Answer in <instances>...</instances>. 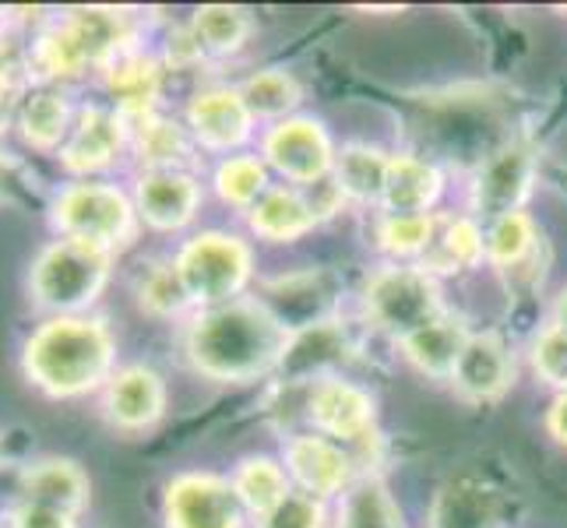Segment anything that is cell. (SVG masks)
Wrapping results in <instances>:
<instances>
[{"label": "cell", "mask_w": 567, "mask_h": 528, "mask_svg": "<svg viewBox=\"0 0 567 528\" xmlns=\"http://www.w3.org/2000/svg\"><path fill=\"white\" fill-rule=\"evenodd\" d=\"M292 331L261 300H229L205 307L187 324L184 349L198 374L226 384H247L279 374Z\"/></svg>", "instance_id": "1"}, {"label": "cell", "mask_w": 567, "mask_h": 528, "mask_svg": "<svg viewBox=\"0 0 567 528\" xmlns=\"http://www.w3.org/2000/svg\"><path fill=\"white\" fill-rule=\"evenodd\" d=\"M116 342L103 318H47L22 349L25 377L50 398H82L113 377Z\"/></svg>", "instance_id": "2"}, {"label": "cell", "mask_w": 567, "mask_h": 528, "mask_svg": "<svg viewBox=\"0 0 567 528\" xmlns=\"http://www.w3.org/2000/svg\"><path fill=\"white\" fill-rule=\"evenodd\" d=\"M113 253L78 244V240H53L35 253L29 268V292L39 310H50L53 318H74L100 300L110 282Z\"/></svg>", "instance_id": "3"}, {"label": "cell", "mask_w": 567, "mask_h": 528, "mask_svg": "<svg viewBox=\"0 0 567 528\" xmlns=\"http://www.w3.org/2000/svg\"><path fill=\"white\" fill-rule=\"evenodd\" d=\"M50 222L64 240H78L116 253L134 237L138 208H134V201L121 187L100 180H78L53 198Z\"/></svg>", "instance_id": "4"}, {"label": "cell", "mask_w": 567, "mask_h": 528, "mask_svg": "<svg viewBox=\"0 0 567 528\" xmlns=\"http://www.w3.org/2000/svg\"><path fill=\"white\" fill-rule=\"evenodd\" d=\"M173 265L181 271L190 303L219 307L229 300H240L254 271V253L233 232L205 229L177 250Z\"/></svg>", "instance_id": "5"}, {"label": "cell", "mask_w": 567, "mask_h": 528, "mask_svg": "<svg viewBox=\"0 0 567 528\" xmlns=\"http://www.w3.org/2000/svg\"><path fill=\"white\" fill-rule=\"evenodd\" d=\"M367 318L399 342L444 314L441 289L420 265H384L363 286Z\"/></svg>", "instance_id": "6"}, {"label": "cell", "mask_w": 567, "mask_h": 528, "mask_svg": "<svg viewBox=\"0 0 567 528\" xmlns=\"http://www.w3.org/2000/svg\"><path fill=\"white\" fill-rule=\"evenodd\" d=\"M261 155L268 169H276L297 187L318 184L336 169V148H331L328 131L310 116H289V121L271 124L261 138Z\"/></svg>", "instance_id": "7"}, {"label": "cell", "mask_w": 567, "mask_h": 528, "mask_svg": "<svg viewBox=\"0 0 567 528\" xmlns=\"http://www.w3.org/2000/svg\"><path fill=\"white\" fill-rule=\"evenodd\" d=\"M163 518L166 528H240L244 504L229 479L212 473H184L166 486Z\"/></svg>", "instance_id": "8"}, {"label": "cell", "mask_w": 567, "mask_h": 528, "mask_svg": "<svg viewBox=\"0 0 567 528\" xmlns=\"http://www.w3.org/2000/svg\"><path fill=\"white\" fill-rule=\"evenodd\" d=\"M536 180V152L525 142L501 145L491 159L480 163L473 176V208L480 219H504V215L522 211Z\"/></svg>", "instance_id": "9"}, {"label": "cell", "mask_w": 567, "mask_h": 528, "mask_svg": "<svg viewBox=\"0 0 567 528\" xmlns=\"http://www.w3.org/2000/svg\"><path fill=\"white\" fill-rule=\"evenodd\" d=\"M131 148V124L113 106H85L61 148V163L74 176H92L121 159Z\"/></svg>", "instance_id": "10"}, {"label": "cell", "mask_w": 567, "mask_h": 528, "mask_svg": "<svg viewBox=\"0 0 567 528\" xmlns=\"http://www.w3.org/2000/svg\"><path fill=\"white\" fill-rule=\"evenodd\" d=\"M307 413L324 437H336L346 447L374 441V398L349 381L324 377L310 384Z\"/></svg>", "instance_id": "11"}, {"label": "cell", "mask_w": 567, "mask_h": 528, "mask_svg": "<svg viewBox=\"0 0 567 528\" xmlns=\"http://www.w3.org/2000/svg\"><path fill=\"white\" fill-rule=\"evenodd\" d=\"M166 413V384L152 366L131 363L106 381L103 416L121 434H145Z\"/></svg>", "instance_id": "12"}, {"label": "cell", "mask_w": 567, "mask_h": 528, "mask_svg": "<svg viewBox=\"0 0 567 528\" xmlns=\"http://www.w3.org/2000/svg\"><path fill=\"white\" fill-rule=\"evenodd\" d=\"M286 473L310 497H336L357 483V458L324 434H300L286 444Z\"/></svg>", "instance_id": "13"}, {"label": "cell", "mask_w": 567, "mask_h": 528, "mask_svg": "<svg viewBox=\"0 0 567 528\" xmlns=\"http://www.w3.org/2000/svg\"><path fill=\"white\" fill-rule=\"evenodd\" d=\"M349 356H353L349 331L336 318H324L292 331L279 363V377L286 384H318L331 377V370L349 363Z\"/></svg>", "instance_id": "14"}, {"label": "cell", "mask_w": 567, "mask_h": 528, "mask_svg": "<svg viewBox=\"0 0 567 528\" xmlns=\"http://www.w3.org/2000/svg\"><path fill=\"white\" fill-rule=\"evenodd\" d=\"M447 381L465 402H494L515 384V356L497 331H473Z\"/></svg>", "instance_id": "15"}, {"label": "cell", "mask_w": 567, "mask_h": 528, "mask_svg": "<svg viewBox=\"0 0 567 528\" xmlns=\"http://www.w3.org/2000/svg\"><path fill=\"white\" fill-rule=\"evenodd\" d=\"M254 116L244 103L240 89L212 85L202 89L187 106L190 138L208 152H233L250 138Z\"/></svg>", "instance_id": "16"}, {"label": "cell", "mask_w": 567, "mask_h": 528, "mask_svg": "<svg viewBox=\"0 0 567 528\" xmlns=\"http://www.w3.org/2000/svg\"><path fill=\"white\" fill-rule=\"evenodd\" d=\"M134 208L159 232L184 229L202 208V184L187 169H145L134 184Z\"/></svg>", "instance_id": "17"}, {"label": "cell", "mask_w": 567, "mask_h": 528, "mask_svg": "<svg viewBox=\"0 0 567 528\" xmlns=\"http://www.w3.org/2000/svg\"><path fill=\"white\" fill-rule=\"evenodd\" d=\"M85 68L106 71L116 56L134 50V18L124 8H71L61 14Z\"/></svg>", "instance_id": "18"}, {"label": "cell", "mask_w": 567, "mask_h": 528, "mask_svg": "<svg viewBox=\"0 0 567 528\" xmlns=\"http://www.w3.org/2000/svg\"><path fill=\"white\" fill-rule=\"evenodd\" d=\"M163 71H166V64L159 56L145 53L142 46L116 56V61L103 71L106 92L113 95V110L124 113L127 121H142V116L155 113L159 95H163Z\"/></svg>", "instance_id": "19"}, {"label": "cell", "mask_w": 567, "mask_h": 528, "mask_svg": "<svg viewBox=\"0 0 567 528\" xmlns=\"http://www.w3.org/2000/svg\"><path fill=\"white\" fill-rule=\"evenodd\" d=\"M14 121L25 145H32L35 152H56L64 148L78 116L71 110V95L61 85H35L22 95Z\"/></svg>", "instance_id": "20"}, {"label": "cell", "mask_w": 567, "mask_h": 528, "mask_svg": "<svg viewBox=\"0 0 567 528\" xmlns=\"http://www.w3.org/2000/svg\"><path fill=\"white\" fill-rule=\"evenodd\" d=\"M89 476L71 458H43L22 473V500L56 507V511L71 518H78L89 507Z\"/></svg>", "instance_id": "21"}, {"label": "cell", "mask_w": 567, "mask_h": 528, "mask_svg": "<svg viewBox=\"0 0 567 528\" xmlns=\"http://www.w3.org/2000/svg\"><path fill=\"white\" fill-rule=\"evenodd\" d=\"M430 528H501V497L473 476L447 479L434 497Z\"/></svg>", "instance_id": "22"}, {"label": "cell", "mask_w": 567, "mask_h": 528, "mask_svg": "<svg viewBox=\"0 0 567 528\" xmlns=\"http://www.w3.org/2000/svg\"><path fill=\"white\" fill-rule=\"evenodd\" d=\"M444 190L441 169L420 159V155H391L384 180V208L388 215H430Z\"/></svg>", "instance_id": "23"}, {"label": "cell", "mask_w": 567, "mask_h": 528, "mask_svg": "<svg viewBox=\"0 0 567 528\" xmlns=\"http://www.w3.org/2000/svg\"><path fill=\"white\" fill-rule=\"evenodd\" d=\"M468 335H473V331L465 328L462 318L441 314L437 321H430L420 331H413V335H405L402 339V352H405V360L420 370V374L452 377Z\"/></svg>", "instance_id": "24"}, {"label": "cell", "mask_w": 567, "mask_h": 528, "mask_svg": "<svg viewBox=\"0 0 567 528\" xmlns=\"http://www.w3.org/2000/svg\"><path fill=\"white\" fill-rule=\"evenodd\" d=\"M486 258V232L476 219H441L430 247L420 253V268L430 276H452V271L476 268Z\"/></svg>", "instance_id": "25"}, {"label": "cell", "mask_w": 567, "mask_h": 528, "mask_svg": "<svg viewBox=\"0 0 567 528\" xmlns=\"http://www.w3.org/2000/svg\"><path fill=\"white\" fill-rule=\"evenodd\" d=\"M247 219L250 229L271 244H292L318 226V215L310 211L300 187H268L265 198L247 211Z\"/></svg>", "instance_id": "26"}, {"label": "cell", "mask_w": 567, "mask_h": 528, "mask_svg": "<svg viewBox=\"0 0 567 528\" xmlns=\"http://www.w3.org/2000/svg\"><path fill=\"white\" fill-rule=\"evenodd\" d=\"M131 124V152L145 163V169H184L190 155V131L169 121L159 110Z\"/></svg>", "instance_id": "27"}, {"label": "cell", "mask_w": 567, "mask_h": 528, "mask_svg": "<svg viewBox=\"0 0 567 528\" xmlns=\"http://www.w3.org/2000/svg\"><path fill=\"white\" fill-rule=\"evenodd\" d=\"M539 247L543 232L529 211H512L486 229V261L497 265L501 271H512V276H522L525 268L536 265Z\"/></svg>", "instance_id": "28"}, {"label": "cell", "mask_w": 567, "mask_h": 528, "mask_svg": "<svg viewBox=\"0 0 567 528\" xmlns=\"http://www.w3.org/2000/svg\"><path fill=\"white\" fill-rule=\"evenodd\" d=\"M388 163L391 155H384L374 145H346L336 155V184L349 201L360 205H381L384 201V180H388Z\"/></svg>", "instance_id": "29"}, {"label": "cell", "mask_w": 567, "mask_h": 528, "mask_svg": "<svg viewBox=\"0 0 567 528\" xmlns=\"http://www.w3.org/2000/svg\"><path fill=\"white\" fill-rule=\"evenodd\" d=\"M233 490H237L244 511H250L254 518H261L292 494L289 490V473L271 458H247L240 462V468L233 473Z\"/></svg>", "instance_id": "30"}, {"label": "cell", "mask_w": 567, "mask_h": 528, "mask_svg": "<svg viewBox=\"0 0 567 528\" xmlns=\"http://www.w3.org/2000/svg\"><path fill=\"white\" fill-rule=\"evenodd\" d=\"M240 95L250 110L254 121H289V113L303 103V89L300 82L282 68H265L258 74H250L240 85Z\"/></svg>", "instance_id": "31"}, {"label": "cell", "mask_w": 567, "mask_h": 528, "mask_svg": "<svg viewBox=\"0 0 567 528\" xmlns=\"http://www.w3.org/2000/svg\"><path fill=\"white\" fill-rule=\"evenodd\" d=\"M190 32L202 43L205 53L215 56H229L244 50V43L254 32V18L244 8H229V4H205L194 11L190 18Z\"/></svg>", "instance_id": "32"}, {"label": "cell", "mask_w": 567, "mask_h": 528, "mask_svg": "<svg viewBox=\"0 0 567 528\" xmlns=\"http://www.w3.org/2000/svg\"><path fill=\"white\" fill-rule=\"evenodd\" d=\"M336 528H402V515L378 476H363L346 490Z\"/></svg>", "instance_id": "33"}, {"label": "cell", "mask_w": 567, "mask_h": 528, "mask_svg": "<svg viewBox=\"0 0 567 528\" xmlns=\"http://www.w3.org/2000/svg\"><path fill=\"white\" fill-rule=\"evenodd\" d=\"M212 184L226 205L250 211L268 194V166L258 155H229V159H223L219 169H215Z\"/></svg>", "instance_id": "34"}, {"label": "cell", "mask_w": 567, "mask_h": 528, "mask_svg": "<svg viewBox=\"0 0 567 528\" xmlns=\"http://www.w3.org/2000/svg\"><path fill=\"white\" fill-rule=\"evenodd\" d=\"M134 292H138L142 310H148L152 318H177L181 310L190 303L184 279L173 261H152L142 268L138 282H134Z\"/></svg>", "instance_id": "35"}, {"label": "cell", "mask_w": 567, "mask_h": 528, "mask_svg": "<svg viewBox=\"0 0 567 528\" xmlns=\"http://www.w3.org/2000/svg\"><path fill=\"white\" fill-rule=\"evenodd\" d=\"M437 229V215H384L378 240L395 258H420Z\"/></svg>", "instance_id": "36"}, {"label": "cell", "mask_w": 567, "mask_h": 528, "mask_svg": "<svg viewBox=\"0 0 567 528\" xmlns=\"http://www.w3.org/2000/svg\"><path fill=\"white\" fill-rule=\"evenodd\" d=\"M533 366L539 381L567 391V331L554 324L539 331V339L533 342Z\"/></svg>", "instance_id": "37"}, {"label": "cell", "mask_w": 567, "mask_h": 528, "mask_svg": "<svg viewBox=\"0 0 567 528\" xmlns=\"http://www.w3.org/2000/svg\"><path fill=\"white\" fill-rule=\"evenodd\" d=\"M321 525H324V507L318 504V497L297 494V490H292L276 511L258 518V528H321Z\"/></svg>", "instance_id": "38"}, {"label": "cell", "mask_w": 567, "mask_h": 528, "mask_svg": "<svg viewBox=\"0 0 567 528\" xmlns=\"http://www.w3.org/2000/svg\"><path fill=\"white\" fill-rule=\"evenodd\" d=\"M8 528H74V518L56 511V507H43V504H29L22 500L11 511Z\"/></svg>", "instance_id": "39"}, {"label": "cell", "mask_w": 567, "mask_h": 528, "mask_svg": "<svg viewBox=\"0 0 567 528\" xmlns=\"http://www.w3.org/2000/svg\"><path fill=\"white\" fill-rule=\"evenodd\" d=\"M22 74H18V64L11 56L0 61V131H4L14 116H18V106H22Z\"/></svg>", "instance_id": "40"}, {"label": "cell", "mask_w": 567, "mask_h": 528, "mask_svg": "<svg viewBox=\"0 0 567 528\" xmlns=\"http://www.w3.org/2000/svg\"><path fill=\"white\" fill-rule=\"evenodd\" d=\"M300 190H303V198H307L310 211L318 215V222H321V219H331V215L342 211V205L349 201L346 194H342V187L336 184V176H324V180L310 184V187H300Z\"/></svg>", "instance_id": "41"}, {"label": "cell", "mask_w": 567, "mask_h": 528, "mask_svg": "<svg viewBox=\"0 0 567 528\" xmlns=\"http://www.w3.org/2000/svg\"><path fill=\"white\" fill-rule=\"evenodd\" d=\"M202 56H205V50H202L198 39H194L190 25H187V29H177V32L169 35L166 64H173V68H190V64H198Z\"/></svg>", "instance_id": "42"}, {"label": "cell", "mask_w": 567, "mask_h": 528, "mask_svg": "<svg viewBox=\"0 0 567 528\" xmlns=\"http://www.w3.org/2000/svg\"><path fill=\"white\" fill-rule=\"evenodd\" d=\"M546 429L557 437V444L567 447V391H560V395L554 398L550 413H546Z\"/></svg>", "instance_id": "43"}, {"label": "cell", "mask_w": 567, "mask_h": 528, "mask_svg": "<svg viewBox=\"0 0 567 528\" xmlns=\"http://www.w3.org/2000/svg\"><path fill=\"white\" fill-rule=\"evenodd\" d=\"M14 176H18V163L11 155H0V198H4L8 187L14 184Z\"/></svg>", "instance_id": "44"}, {"label": "cell", "mask_w": 567, "mask_h": 528, "mask_svg": "<svg viewBox=\"0 0 567 528\" xmlns=\"http://www.w3.org/2000/svg\"><path fill=\"white\" fill-rule=\"evenodd\" d=\"M554 328H560V331H567V289L557 297V303H554Z\"/></svg>", "instance_id": "45"}, {"label": "cell", "mask_w": 567, "mask_h": 528, "mask_svg": "<svg viewBox=\"0 0 567 528\" xmlns=\"http://www.w3.org/2000/svg\"><path fill=\"white\" fill-rule=\"evenodd\" d=\"M8 521H11V518H4V515H0V528H8Z\"/></svg>", "instance_id": "46"}]
</instances>
